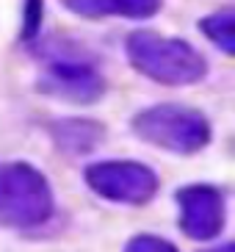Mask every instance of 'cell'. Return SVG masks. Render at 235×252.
<instances>
[{
  "label": "cell",
  "mask_w": 235,
  "mask_h": 252,
  "mask_svg": "<svg viewBox=\"0 0 235 252\" xmlns=\"http://www.w3.org/2000/svg\"><path fill=\"white\" fill-rule=\"evenodd\" d=\"M56 216V194L42 169L28 161L0 163V227L36 233Z\"/></svg>",
  "instance_id": "obj_1"
},
{
  "label": "cell",
  "mask_w": 235,
  "mask_h": 252,
  "mask_svg": "<svg viewBox=\"0 0 235 252\" xmlns=\"http://www.w3.org/2000/svg\"><path fill=\"white\" fill-rule=\"evenodd\" d=\"M133 133L158 150L175 156H197L213 141L210 119L199 108L180 103H158L133 117Z\"/></svg>",
  "instance_id": "obj_2"
},
{
  "label": "cell",
  "mask_w": 235,
  "mask_h": 252,
  "mask_svg": "<svg viewBox=\"0 0 235 252\" xmlns=\"http://www.w3.org/2000/svg\"><path fill=\"white\" fill-rule=\"evenodd\" d=\"M127 56L141 75L163 86H188L207 75L202 53L185 39H166L149 31H136L127 39Z\"/></svg>",
  "instance_id": "obj_3"
},
{
  "label": "cell",
  "mask_w": 235,
  "mask_h": 252,
  "mask_svg": "<svg viewBox=\"0 0 235 252\" xmlns=\"http://www.w3.org/2000/svg\"><path fill=\"white\" fill-rule=\"evenodd\" d=\"M83 180L100 200L127 208H141L152 202L161 186L155 169H149L147 163L122 158L88 163L83 169Z\"/></svg>",
  "instance_id": "obj_4"
},
{
  "label": "cell",
  "mask_w": 235,
  "mask_h": 252,
  "mask_svg": "<svg viewBox=\"0 0 235 252\" xmlns=\"http://www.w3.org/2000/svg\"><path fill=\"white\" fill-rule=\"evenodd\" d=\"M177 224L191 241H216L227 227V194L219 186L191 183L177 189Z\"/></svg>",
  "instance_id": "obj_5"
},
{
  "label": "cell",
  "mask_w": 235,
  "mask_h": 252,
  "mask_svg": "<svg viewBox=\"0 0 235 252\" xmlns=\"http://www.w3.org/2000/svg\"><path fill=\"white\" fill-rule=\"evenodd\" d=\"M39 92L75 105H91L103 97L105 81L91 64L64 59V61H53L50 67L44 69L42 81H39Z\"/></svg>",
  "instance_id": "obj_6"
},
{
  "label": "cell",
  "mask_w": 235,
  "mask_h": 252,
  "mask_svg": "<svg viewBox=\"0 0 235 252\" xmlns=\"http://www.w3.org/2000/svg\"><path fill=\"white\" fill-rule=\"evenodd\" d=\"M50 136L56 147L69 156H86L100 147L105 139V127L94 119H59L50 125Z\"/></svg>",
  "instance_id": "obj_7"
},
{
  "label": "cell",
  "mask_w": 235,
  "mask_h": 252,
  "mask_svg": "<svg viewBox=\"0 0 235 252\" xmlns=\"http://www.w3.org/2000/svg\"><path fill=\"white\" fill-rule=\"evenodd\" d=\"M66 8L78 17H130V20H144V17L158 14L161 0H64Z\"/></svg>",
  "instance_id": "obj_8"
},
{
  "label": "cell",
  "mask_w": 235,
  "mask_h": 252,
  "mask_svg": "<svg viewBox=\"0 0 235 252\" xmlns=\"http://www.w3.org/2000/svg\"><path fill=\"white\" fill-rule=\"evenodd\" d=\"M199 28L205 31V36L210 39L221 53L233 56V50H235V33H233L235 14H233V8H224V11H216V14L205 17V20L199 23Z\"/></svg>",
  "instance_id": "obj_9"
},
{
  "label": "cell",
  "mask_w": 235,
  "mask_h": 252,
  "mask_svg": "<svg viewBox=\"0 0 235 252\" xmlns=\"http://www.w3.org/2000/svg\"><path fill=\"white\" fill-rule=\"evenodd\" d=\"M122 252H180L175 241L158 236V233H136L127 238V244Z\"/></svg>",
  "instance_id": "obj_10"
},
{
  "label": "cell",
  "mask_w": 235,
  "mask_h": 252,
  "mask_svg": "<svg viewBox=\"0 0 235 252\" xmlns=\"http://www.w3.org/2000/svg\"><path fill=\"white\" fill-rule=\"evenodd\" d=\"M25 31L22 39H33V33L39 31V20H42V0H28V11H25Z\"/></svg>",
  "instance_id": "obj_11"
},
{
  "label": "cell",
  "mask_w": 235,
  "mask_h": 252,
  "mask_svg": "<svg viewBox=\"0 0 235 252\" xmlns=\"http://www.w3.org/2000/svg\"><path fill=\"white\" fill-rule=\"evenodd\" d=\"M199 252H235V247H233V241H221V244H213V247L199 250Z\"/></svg>",
  "instance_id": "obj_12"
}]
</instances>
